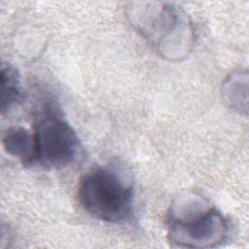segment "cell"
Listing matches in <instances>:
<instances>
[{
    "label": "cell",
    "mask_w": 249,
    "mask_h": 249,
    "mask_svg": "<svg viewBox=\"0 0 249 249\" xmlns=\"http://www.w3.org/2000/svg\"><path fill=\"white\" fill-rule=\"evenodd\" d=\"M229 233L225 216L197 196L173 203L168 218V239L178 247L209 248L224 242Z\"/></svg>",
    "instance_id": "obj_1"
},
{
    "label": "cell",
    "mask_w": 249,
    "mask_h": 249,
    "mask_svg": "<svg viewBox=\"0 0 249 249\" xmlns=\"http://www.w3.org/2000/svg\"><path fill=\"white\" fill-rule=\"evenodd\" d=\"M78 198L84 210L105 222H124L132 212L131 184L106 166L92 168L84 175L79 183Z\"/></svg>",
    "instance_id": "obj_2"
},
{
    "label": "cell",
    "mask_w": 249,
    "mask_h": 249,
    "mask_svg": "<svg viewBox=\"0 0 249 249\" xmlns=\"http://www.w3.org/2000/svg\"><path fill=\"white\" fill-rule=\"evenodd\" d=\"M132 5V24L161 53L171 57V40L178 39L190 47L193 38L191 23L186 14L166 3H136Z\"/></svg>",
    "instance_id": "obj_3"
},
{
    "label": "cell",
    "mask_w": 249,
    "mask_h": 249,
    "mask_svg": "<svg viewBox=\"0 0 249 249\" xmlns=\"http://www.w3.org/2000/svg\"><path fill=\"white\" fill-rule=\"evenodd\" d=\"M36 124L34 139L35 161L53 168H63L75 161L79 153V139L71 125L50 110Z\"/></svg>",
    "instance_id": "obj_4"
},
{
    "label": "cell",
    "mask_w": 249,
    "mask_h": 249,
    "mask_svg": "<svg viewBox=\"0 0 249 249\" xmlns=\"http://www.w3.org/2000/svg\"><path fill=\"white\" fill-rule=\"evenodd\" d=\"M5 151L16 158L21 160L23 163L35 161L36 145L34 134H31L22 126H12L8 128L2 137Z\"/></svg>",
    "instance_id": "obj_5"
},
{
    "label": "cell",
    "mask_w": 249,
    "mask_h": 249,
    "mask_svg": "<svg viewBox=\"0 0 249 249\" xmlns=\"http://www.w3.org/2000/svg\"><path fill=\"white\" fill-rule=\"evenodd\" d=\"M21 99L19 79L15 68L7 65L1 68V111L4 114Z\"/></svg>",
    "instance_id": "obj_6"
},
{
    "label": "cell",
    "mask_w": 249,
    "mask_h": 249,
    "mask_svg": "<svg viewBox=\"0 0 249 249\" xmlns=\"http://www.w3.org/2000/svg\"><path fill=\"white\" fill-rule=\"evenodd\" d=\"M240 74H234L231 78L226 81L224 86V95L225 99L235 109H243L241 104L242 94L247 95V92L242 91V79H240Z\"/></svg>",
    "instance_id": "obj_7"
}]
</instances>
